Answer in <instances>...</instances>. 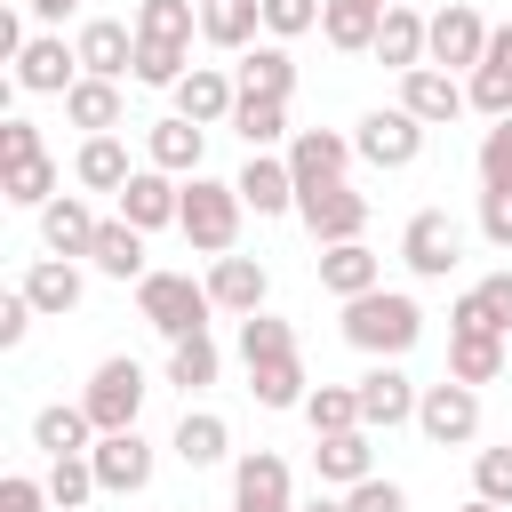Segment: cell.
Returning <instances> with one entry per match:
<instances>
[{"label": "cell", "mask_w": 512, "mask_h": 512, "mask_svg": "<svg viewBox=\"0 0 512 512\" xmlns=\"http://www.w3.org/2000/svg\"><path fill=\"white\" fill-rule=\"evenodd\" d=\"M416 336H424V304L408 288H368L344 304V344L368 360H400V352H416Z\"/></svg>", "instance_id": "cell-1"}, {"label": "cell", "mask_w": 512, "mask_h": 512, "mask_svg": "<svg viewBox=\"0 0 512 512\" xmlns=\"http://www.w3.org/2000/svg\"><path fill=\"white\" fill-rule=\"evenodd\" d=\"M168 456H176L184 472H216V464L232 456V424H224L216 408H184L176 432H168Z\"/></svg>", "instance_id": "cell-23"}, {"label": "cell", "mask_w": 512, "mask_h": 512, "mask_svg": "<svg viewBox=\"0 0 512 512\" xmlns=\"http://www.w3.org/2000/svg\"><path fill=\"white\" fill-rule=\"evenodd\" d=\"M56 184H64V168H56L48 152H40V160H16V168H0V200H8V208H32V216L56 200Z\"/></svg>", "instance_id": "cell-40"}, {"label": "cell", "mask_w": 512, "mask_h": 512, "mask_svg": "<svg viewBox=\"0 0 512 512\" xmlns=\"http://www.w3.org/2000/svg\"><path fill=\"white\" fill-rule=\"evenodd\" d=\"M304 424H312V440H328V432H368V424H360V392H352V384H312Z\"/></svg>", "instance_id": "cell-44"}, {"label": "cell", "mask_w": 512, "mask_h": 512, "mask_svg": "<svg viewBox=\"0 0 512 512\" xmlns=\"http://www.w3.org/2000/svg\"><path fill=\"white\" fill-rule=\"evenodd\" d=\"M88 264H96L104 280H120V288H136V280L152 272V264H144V232H136V224H120V216H104V232H96Z\"/></svg>", "instance_id": "cell-37"}, {"label": "cell", "mask_w": 512, "mask_h": 512, "mask_svg": "<svg viewBox=\"0 0 512 512\" xmlns=\"http://www.w3.org/2000/svg\"><path fill=\"white\" fill-rule=\"evenodd\" d=\"M232 184H240L248 216H296V168H288V152H248V168Z\"/></svg>", "instance_id": "cell-20"}, {"label": "cell", "mask_w": 512, "mask_h": 512, "mask_svg": "<svg viewBox=\"0 0 512 512\" xmlns=\"http://www.w3.org/2000/svg\"><path fill=\"white\" fill-rule=\"evenodd\" d=\"M24 8H32V16H40V24H48V32H56V24H64V16H72V8H80V0H24Z\"/></svg>", "instance_id": "cell-54"}, {"label": "cell", "mask_w": 512, "mask_h": 512, "mask_svg": "<svg viewBox=\"0 0 512 512\" xmlns=\"http://www.w3.org/2000/svg\"><path fill=\"white\" fill-rule=\"evenodd\" d=\"M312 272H320V288H328L336 304H352V296H368V288H384V256H376L368 240H344V248H320V256H312Z\"/></svg>", "instance_id": "cell-21"}, {"label": "cell", "mask_w": 512, "mask_h": 512, "mask_svg": "<svg viewBox=\"0 0 512 512\" xmlns=\"http://www.w3.org/2000/svg\"><path fill=\"white\" fill-rule=\"evenodd\" d=\"M424 48H432V16H416L408 0H392V8H384V32H376V64L416 72V64H424Z\"/></svg>", "instance_id": "cell-32"}, {"label": "cell", "mask_w": 512, "mask_h": 512, "mask_svg": "<svg viewBox=\"0 0 512 512\" xmlns=\"http://www.w3.org/2000/svg\"><path fill=\"white\" fill-rule=\"evenodd\" d=\"M240 216H248V200H240V184H224V176H184V216H176V232L216 264V256H240Z\"/></svg>", "instance_id": "cell-2"}, {"label": "cell", "mask_w": 512, "mask_h": 512, "mask_svg": "<svg viewBox=\"0 0 512 512\" xmlns=\"http://www.w3.org/2000/svg\"><path fill=\"white\" fill-rule=\"evenodd\" d=\"M136 312H144L152 336L184 344V336H208L216 296H208V280H192V272H144V280H136Z\"/></svg>", "instance_id": "cell-3"}, {"label": "cell", "mask_w": 512, "mask_h": 512, "mask_svg": "<svg viewBox=\"0 0 512 512\" xmlns=\"http://www.w3.org/2000/svg\"><path fill=\"white\" fill-rule=\"evenodd\" d=\"M168 96H176V112H184L192 128H224V120H232V104H240V80H232L224 64H192Z\"/></svg>", "instance_id": "cell-17"}, {"label": "cell", "mask_w": 512, "mask_h": 512, "mask_svg": "<svg viewBox=\"0 0 512 512\" xmlns=\"http://www.w3.org/2000/svg\"><path fill=\"white\" fill-rule=\"evenodd\" d=\"M320 8H328V0H264V40H304V32H320Z\"/></svg>", "instance_id": "cell-48"}, {"label": "cell", "mask_w": 512, "mask_h": 512, "mask_svg": "<svg viewBox=\"0 0 512 512\" xmlns=\"http://www.w3.org/2000/svg\"><path fill=\"white\" fill-rule=\"evenodd\" d=\"M488 32H496V24H488L472 0H448V8H432V48H424V64H440V72H480Z\"/></svg>", "instance_id": "cell-9"}, {"label": "cell", "mask_w": 512, "mask_h": 512, "mask_svg": "<svg viewBox=\"0 0 512 512\" xmlns=\"http://www.w3.org/2000/svg\"><path fill=\"white\" fill-rule=\"evenodd\" d=\"M184 216V176H168V168H136L128 184H120V224H136V232H168Z\"/></svg>", "instance_id": "cell-14"}, {"label": "cell", "mask_w": 512, "mask_h": 512, "mask_svg": "<svg viewBox=\"0 0 512 512\" xmlns=\"http://www.w3.org/2000/svg\"><path fill=\"white\" fill-rule=\"evenodd\" d=\"M448 376L456 384H496L504 376V336H488V328H448Z\"/></svg>", "instance_id": "cell-38"}, {"label": "cell", "mask_w": 512, "mask_h": 512, "mask_svg": "<svg viewBox=\"0 0 512 512\" xmlns=\"http://www.w3.org/2000/svg\"><path fill=\"white\" fill-rule=\"evenodd\" d=\"M464 104H472V96H464V80H456V72H440V64L400 72V112H416L424 128H448Z\"/></svg>", "instance_id": "cell-19"}, {"label": "cell", "mask_w": 512, "mask_h": 512, "mask_svg": "<svg viewBox=\"0 0 512 512\" xmlns=\"http://www.w3.org/2000/svg\"><path fill=\"white\" fill-rule=\"evenodd\" d=\"M264 32V0H200V40L224 56H248Z\"/></svg>", "instance_id": "cell-30"}, {"label": "cell", "mask_w": 512, "mask_h": 512, "mask_svg": "<svg viewBox=\"0 0 512 512\" xmlns=\"http://www.w3.org/2000/svg\"><path fill=\"white\" fill-rule=\"evenodd\" d=\"M344 512H408V488L400 480H360V488H344Z\"/></svg>", "instance_id": "cell-49"}, {"label": "cell", "mask_w": 512, "mask_h": 512, "mask_svg": "<svg viewBox=\"0 0 512 512\" xmlns=\"http://www.w3.org/2000/svg\"><path fill=\"white\" fill-rule=\"evenodd\" d=\"M72 80H80V48L64 32H32L16 56V88L24 96H72Z\"/></svg>", "instance_id": "cell-13"}, {"label": "cell", "mask_w": 512, "mask_h": 512, "mask_svg": "<svg viewBox=\"0 0 512 512\" xmlns=\"http://www.w3.org/2000/svg\"><path fill=\"white\" fill-rule=\"evenodd\" d=\"M472 168H480V192H512V120H488Z\"/></svg>", "instance_id": "cell-46"}, {"label": "cell", "mask_w": 512, "mask_h": 512, "mask_svg": "<svg viewBox=\"0 0 512 512\" xmlns=\"http://www.w3.org/2000/svg\"><path fill=\"white\" fill-rule=\"evenodd\" d=\"M40 480H48V504H56V512H80L88 496H104L88 456H48V472H40Z\"/></svg>", "instance_id": "cell-45"}, {"label": "cell", "mask_w": 512, "mask_h": 512, "mask_svg": "<svg viewBox=\"0 0 512 512\" xmlns=\"http://www.w3.org/2000/svg\"><path fill=\"white\" fill-rule=\"evenodd\" d=\"M64 120L80 128V136H120V120H128V96H120V80H72V96H64Z\"/></svg>", "instance_id": "cell-29"}, {"label": "cell", "mask_w": 512, "mask_h": 512, "mask_svg": "<svg viewBox=\"0 0 512 512\" xmlns=\"http://www.w3.org/2000/svg\"><path fill=\"white\" fill-rule=\"evenodd\" d=\"M32 320H40V312H32V296H24V288H8V296H0V352H16V344L32 336Z\"/></svg>", "instance_id": "cell-51"}, {"label": "cell", "mask_w": 512, "mask_h": 512, "mask_svg": "<svg viewBox=\"0 0 512 512\" xmlns=\"http://www.w3.org/2000/svg\"><path fill=\"white\" fill-rule=\"evenodd\" d=\"M424 120L416 112H400V104H376V112H360V128H352V152L368 160V168H384V176H400V168H416L424 160Z\"/></svg>", "instance_id": "cell-5"}, {"label": "cell", "mask_w": 512, "mask_h": 512, "mask_svg": "<svg viewBox=\"0 0 512 512\" xmlns=\"http://www.w3.org/2000/svg\"><path fill=\"white\" fill-rule=\"evenodd\" d=\"M472 496L512 512V448H480V456H472Z\"/></svg>", "instance_id": "cell-47"}, {"label": "cell", "mask_w": 512, "mask_h": 512, "mask_svg": "<svg viewBox=\"0 0 512 512\" xmlns=\"http://www.w3.org/2000/svg\"><path fill=\"white\" fill-rule=\"evenodd\" d=\"M208 296H216V312L248 320V312H264V296H272V272H264L256 256H216V264H208Z\"/></svg>", "instance_id": "cell-25"}, {"label": "cell", "mask_w": 512, "mask_h": 512, "mask_svg": "<svg viewBox=\"0 0 512 512\" xmlns=\"http://www.w3.org/2000/svg\"><path fill=\"white\" fill-rule=\"evenodd\" d=\"M312 480L320 488H360V480H376V432H328V440H312Z\"/></svg>", "instance_id": "cell-18"}, {"label": "cell", "mask_w": 512, "mask_h": 512, "mask_svg": "<svg viewBox=\"0 0 512 512\" xmlns=\"http://www.w3.org/2000/svg\"><path fill=\"white\" fill-rule=\"evenodd\" d=\"M144 400H152V376H144L128 352L96 360V376H88V392H80V408H88V424H96V432H136Z\"/></svg>", "instance_id": "cell-4"}, {"label": "cell", "mask_w": 512, "mask_h": 512, "mask_svg": "<svg viewBox=\"0 0 512 512\" xmlns=\"http://www.w3.org/2000/svg\"><path fill=\"white\" fill-rule=\"evenodd\" d=\"M464 96H472V112L512 120V24H496V32H488V56H480V72L464 80Z\"/></svg>", "instance_id": "cell-28"}, {"label": "cell", "mask_w": 512, "mask_h": 512, "mask_svg": "<svg viewBox=\"0 0 512 512\" xmlns=\"http://www.w3.org/2000/svg\"><path fill=\"white\" fill-rule=\"evenodd\" d=\"M296 512H344V496H328V488H320V496H304Z\"/></svg>", "instance_id": "cell-55"}, {"label": "cell", "mask_w": 512, "mask_h": 512, "mask_svg": "<svg viewBox=\"0 0 512 512\" xmlns=\"http://www.w3.org/2000/svg\"><path fill=\"white\" fill-rule=\"evenodd\" d=\"M448 328H488V336H512V264H504V272H488V280H472V288L456 296Z\"/></svg>", "instance_id": "cell-31"}, {"label": "cell", "mask_w": 512, "mask_h": 512, "mask_svg": "<svg viewBox=\"0 0 512 512\" xmlns=\"http://www.w3.org/2000/svg\"><path fill=\"white\" fill-rule=\"evenodd\" d=\"M384 8H392V0H384Z\"/></svg>", "instance_id": "cell-57"}, {"label": "cell", "mask_w": 512, "mask_h": 512, "mask_svg": "<svg viewBox=\"0 0 512 512\" xmlns=\"http://www.w3.org/2000/svg\"><path fill=\"white\" fill-rule=\"evenodd\" d=\"M232 512H296V480L280 448H248L232 456Z\"/></svg>", "instance_id": "cell-12"}, {"label": "cell", "mask_w": 512, "mask_h": 512, "mask_svg": "<svg viewBox=\"0 0 512 512\" xmlns=\"http://www.w3.org/2000/svg\"><path fill=\"white\" fill-rule=\"evenodd\" d=\"M232 80H240V96H296V56H288V40H256L240 64H232Z\"/></svg>", "instance_id": "cell-33"}, {"label": "cell", "mask_w": 512, "mask_h": 512, "mask_svg": "<svg viewBox=\"0 0 512 512\" xmlns=\"http://www.w3.org/2000/svg\"><path fill=\"white\" fill-rule=\"evenodd\" d=\"M464 512H504V504H480V496H472V504H464Z\"/></svg>", "instance_id": "cell-56"}, {"label": "cell", "mask_w": 512, "mask_h": 512, "mask_svg": "<svg viewBox=\"0 0 512 512\" xmlns=\"http://www.w3.org/2000/svg\"><path fill=\"white\" fill-rule=\"evenodd\" d=\"M16 288L32 296V312H40V320H64V312H80V296H88V280H80V264H72V256H32Z\"/></svg>", "instance_id": "cell-22"}, {"label": "cell", "mask_w": 512, "mask_h": 512, "mask_svg": "<svg viewBox=\"0 0 512 512\" xmlns=\"http://www.w3.org/2000/svg\"><path fill=\"white\" fill-rule=\"evenodd\" d=\"M72 48H80V72L88 80H128L136 72V24H120V16H88L72 32Z\"/></svg>", "instance_id": "cell-15"}, {"label": "cell", "mask_w": 512, "mask_h": 512, "mask_svg": "<svg viewBox=\"0 0 512 512\" xmlns=\"http://www.w3.org/2000/svg\"><path fill=\"white\" fill-rule=\"evenodd\" d=\"M32 448H40V456H88V448H96L88 408H80V400H48V408L32 416Z\"/></svg>", "instance_id": "cell-35"}, {"label": "cell", "mask_w": 512, "mask_h": 512, "mask_svg": "<svg viewBox=\"0 0 512 512\" xmlns=\"http://www.w3.org/2000/svg\"><path fill=\"white\" fill-rule=\"evenodd\" d=\"M224 376V352H216V336H184V344H168V384L192 400V392H208Z\"/></svg>", "instance_id": "cell-41"}, {"label": "cell", "mask_w": 512, "mask_h": 512, "mask_svg": "<svg viewBox=\"0 0 512 512\" xmlns=\"http://www.w3.org/2000/svg\"><path fill=\"white\" fill-rule=\"evenodd\" d=\"M416 432H424L432 448H472V440H480V392L456 384V376L424 384V400H416Z\"/></svg>", "instance_id": "cell-8"}, {"label": "cell", "mask_w": 512, "mask_h": 512, "mask_svg": "<svg viewBox=\"0 0 512 512\" xmlns=\"http://www.w3.org/2000/svg\"><path fill=\"white\" fill-rule=\"evenodd\" d=\"M0 512H56V504H48V480L8 472V480H0Z\"/></svg>", "instance_id": "cell-53"}, {"label": "cell", "mask_w": 512, "mask_h": 512, "mask_svg": "<svg viewBox=\"0 0 512 512\" xmlns=\"http://www.w3.org/2000/svg\"><path fill=\"white\" fill-rule=\"evenodd\" d=\"M480 240L512 256V192H480Z\"/></svg>", "instance_id": "cell-52"}, {"label": "cell", "mask_w": 512, "mask_h": 512, "mask_svg": "<svg viewBox=\"0 0 512 512\" xmlns=\"http://www.w3.org/2000/svg\"><path fill=\"white\" fill-rule=\"evenodd\" d=\"M96 232H104V216H96L80 192H56V200L40 208V248H48V256H88Z\"/></svg>", "instance_id": "cell-24"}, {"label": "cell", "mask_w": 512, "mask_h": 512, "mask_svg": "<svg viewBox=\"0 0 512 512\" xmlns=\"http://www.w3.org/2000/svg\"><path fill=\"white\" fill-rule=\"evenodd\" d=\"M88 464H96V488H104V496H144V488H152L160 448H152L144 432H96Z\"/></svg>", "instance_id": "cell-11"}, {"label": "cell", "mask_w": 512, "mask_h": 512, "mask_svg": "<svg viewBox=\"0 0 512 512\" xmlns=\"http://www.w3.org/2000/svg\"><path fill=\"white\" fill-rule=\"evenodd\" d=\"M128 176H136V160H128L120 136H80V152H72V184H80V192H112V200H120Z\"/></svg>", "instance_id": "cell-34"}, {"label": "cell", "mask_w": 512, "mask_h": 512, "mask_svg": "<svg viewBox=\"0 0 512 512\" xmlns=\"http://www.w3.org/2000/svg\"><path fill=\"white\" fill-rule=\"evenodd\" d=\"M136 40H160V48H192L200 40V0H136Z\"/></svg>", "instance_id": "cell-39"}, {"label": "cell", "mask_w": 512, "mask_h": 512, "mask_svg": "<svg viewBox=\"0 0 512 512\" xmlns=\"http://www.w3.org/2000/svg\"><path fill=\"white\" fill-rule=\"evenodd\" d=\"M360 152H352V136H336V128H296L288 136V168H296V192H320V184H344V168H352Z\"/></svg>", "instance_id": "cell-16"}, {"label": "cell", "mask_w": 512, "mask_h": 512, "mask_svg": "<svg viewBox=\"0 0 512 512\" xmlns=\"http://www.w3.org/2000/svg\"><path fill=\"white\" fill-rule=\"evenodd\" d=\"M200 152H208V128H192L184 112H168V120H152V128H144V168L200 176Z\"/></svg>", "instance_id": "cell-26"}, {"label": "cell", "mask_w": 512, "mask_h": 512, "mask_svg": "<svg viewBox=\"0 0 512 512\" xmlns=\"http://www.w3.org/2000/svg\"><path fill=\"white\" fill-rule=\"evenodd\" d=\"M400 264H408L416 280H448V272L464 264V224H456L448 208H416V216L400 224Z\"/></svg>", "instance_id": "cell-6"}, {"label": "cell", "mask_w": 512, "mask_h": 512, "mask_svg": "<svg viewBox=\"0 0 512 512\" xmlns=\"http://www.w3.org/2000/svg\"><path fill=\"white\" fill-rule=\"evenodd\" d=\"M40 152H48V144H40V128H32L24 112H8V120H0V168H16V160H40Z\"/></svg>", "instance_id": "cell-50"}, {"label": "cell", "mask_w": 512, "mask_h": 512, "mask_svg": "<svg viewBox=\"0 0 512 512\" xmlns=\"http://www.w3.org/2000/svg\"><path fill=\"white\" fill-rule=\"evenodd\" d=\"M352 392H360V424H368V432L416 424V400H424V384H416L400 360H368V368L352 376Z\"/></svg>", "instance_id": "cell-7"}, {"label": "cell", "mask_w": 512, "mask_h": 512, "mask_svg": "<svg viewBox=\"0 0 512 512\" xmlns=\"http://www.w3.org/2000/svg\"><path fill=\"white\" fill-rule=\"evenodd\" d=\"M376 32H384V0H328L320 8V40L336 56H376Z\"/></svg>", "instance_id": "cell-27"}, {"label": "cell", "mask_w": 512, "mask_h": 512, "mask_svg": "<svg viewBox=\"0 0 512 512\" xmlns=\"http://www.w3.org/2000/svg\"><path fill=\"white\" fill-rule=\"evenodd\" d=\"M248 392H256V408H304V400H312L304 352H296V360H264V368H248Z\"/></svg>", "instance_id": "cell-42"}, {"label": "cell", "mask_w": 512, "mask_h": 512, "mask_svg": "<svg viewBox=\"0 0 512 512\" xmlns=\"http://www.w3.org/2000/svg\"><path fill=\"white\" fill-rule=\"evenodd\" d=\"M296 224H304L320 248L368 240V192H352V184H320V192H296Z\"/></svg>", "instance_id": "cell-10"}, {"label": "cell", "mask_w": 512, "mask_h": 512, "mask_svg": "<svg viewBox=\"0 0 512 512\" xmlns=\"http://www.w3.org/2000/svg\"><path fill=\"white\" fill-rule=\"evenodd\" d=\"M224 128H232V136H240L248 152H288V136H296V128H288V104H280V96H240Z\"/></svg>", "instance_id": "cell-36"}, {"label": "cell", "mask_w": 512, "mask_h": 512, "mask_svg": "<svg viewBox=\"0 0 512 512\" xmlns=\"http://www.w3.org/2000/svg\"><path fill=\"white\" fill-rule=\"evenodd\" d=\"M240 360H248V368H264V360H296V320H280V312H248V320H240Z\"/></svg>", "instance_id": "cell-43"}]
</instances>
